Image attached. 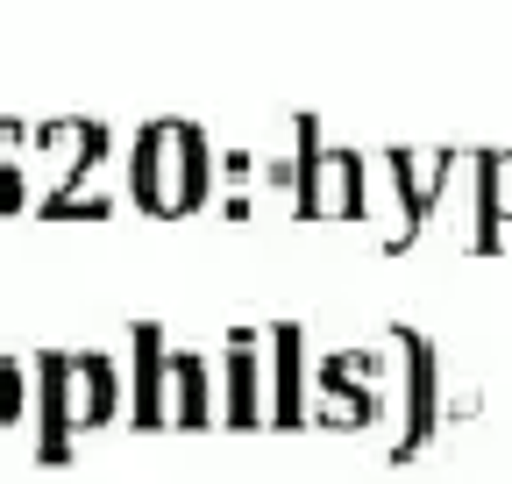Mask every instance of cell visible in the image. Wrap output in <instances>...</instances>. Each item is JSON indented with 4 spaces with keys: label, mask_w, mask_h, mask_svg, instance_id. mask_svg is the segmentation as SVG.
Here are the masks:
<instances>
[{
    "label": "cell",
    "mask_w": 512,
    "mask_h": 484,
    "mask_svg": "<svg viewBox=\"0 0 512 484\" xmlns=\"http://www.w3.org/2000/svg\"><path fill=\"white\" fill-rule=\"evenodd\" d=\"M392 356H399V428H392V463H413L441 435V349L413 328L392 321Z\"/></svg>",
    "instance_id": "6da1fadb"
},
{
    "label": "cell",
    "mask_w": 512,
    "mask_h": 484,
    "mask_svg": "<svg viewBox=\"0 0 512 484\" xmlns=\"http://www.w3.org/2000/svg\"><path fill=\"white\" fill-rule=\"evenodd\" d=\"M384 164H392V193H399V228H392L384 250L406 257L413 242H420V228L434 221V207L448 193V171L463 164V150H448V143H392Z\"/></svg>",
    "instance_id": "7a4b0ae2"
},
{
    "label": "cell",
    "mask_w": 512,
    "mask_h": 484,
    "mask_svg": "<svg viewBox=\"0 0 512 484\" xmlns=\"http://www.w3.org/2000/svg\"><path fill=\"white\" fill-rule=\"evenodd\" d=\"M384 406V356L377 349H342L320 363V420L328 428H363V420H377Z\"/></svg>",
    "instance_id": "3957f363"
},
{
    "label": "cell",
    "mask_w": 512,
    "mask_h": 484,
    "mask_svg": "<svg viewBox=\"0 0 512 484\" xmlns=\"http://www.w3.org/2000/svg\"><path fill=\"white\" fill-rule=\"evenodd\" d=\"M299 214L306 221L328 214V143H320L313 114H299Z\"/></svg>",
    "instance_id": "277c9868"
},
{
    "label": "cell",
    "mask_w": 512,
    "mask_h": 484,
    "mask_svg": "<svg viewBox=\"0 0 512 484\" xmlns=\"http://www.w3.org/2000/svg\"><path fill=\"white\" fill-rule=\"evenodd\" d=\"M363 178H370L363 150L335 143V150H328V207H335L342 221H363V214H370V200H363Z\"/></svg>",
    "instance_id": "5b68a950"
},
{
    "label": "cell",
    "mask_w": 512,
    "mask_h": 484,
    "mask_svg": "<svg viewBox=\"0 0 512 484\" xmlns=\"http://www.w3.org/2000/svg\"><path fill=\"white\" fill-rule=\"evenodd\" d=\"M299 413H306V378H299V328H278V420L292 428Z\"/></svg>",
    "instance_id": "8992f818"
},
{
    "label": "cell",
    "mask_w": 512,
    "mask_h": 484,
    "mask_svg": "<svg viewBox=\"0 0 512 484\" xmlns=\"http://www.w3.org/2000/svg\"><path fill=\"white\" fill-rule=\"evenodd\" d=\"M228 399H235V420H256V363H249V342H235V363H228Z\"/></svg>",
    "instance_id": "52a82bcc"
},
{
    "label": "cell",
    "mask_w": 512,
    "mask_h": 484,
    "mask_svg": "<svg viewBox=\"0 0 512 484\" xmlns=\"http://www.w3.org/2000/svg\"><path fill=\"white\" fill-rule=\"evenodd\" d=\"M491 193H498V214L512 228V143H491Z\"/></svg>",
    "instance_id": "ba28073f"
},
{
    "label": "cell",
    "mask_w": 512,
    "mask_h": 484,
    "mask_svg": "<svg viewBox=\"0 0 512 484\" xmlns=\"http://www.w3.org/2000/svg\"><path fill=\"white\" fill-rule=\"evenodd\" d=\"M178 385H185V413H200V363H178Z\"/></svg>",
    "instance_id": "9c48e42d"
}]
</instances>
